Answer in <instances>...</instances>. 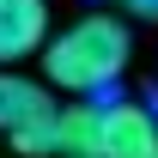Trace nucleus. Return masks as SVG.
<instances>
[{
  "mask_svg": "<svg viewBox=\"0 0 158 158\" xmlns=\"http://www.w3.org/2000/svg\"><path fill=\"white\" fill-rule=\"evenodd\" d=\"M37 55H43V85H49V91L98 98V91H110V85L128 73L134 31H128L116 12H85V19H73L61 37H49Z\"/></svg>",
  "mask_w": 158,
  "mask_h": 158,
  "instance_id": "f257e3e1",
  "label": "nucleus"
},
{
  "mask_svg": "<svg viewBox=\"0 0 158 158\" xmlns=\"http://www.w3.org/2000/svg\"><path fill=\"white\" fill-rule=\"evenodd\" d=\"M158 152V116L134 98L98 103V134H91V158H152Z\"/></svg>",
  "mask_w": 158,
  "mask_h": 158,
  "instance_id": "f03ea898",
  "label": "nucleus"
},
{
  "mask_svg": "<svg viewBox=\"0 0 158 158\" xmlns=\"http://www.w3.org/2000/svg\"><path fill=\"white\" fill-rule=\"evenodd\" d=\"M49 43V0H0V67H19Z\"/></svg>",
  "mask_w": 158,
  "mask_h": 158,
  "instance_id": "7ed1b4c3",
  "label": "nucleus"
},
{
  "mask_svg": "<svg viewBox=\"0 0 158 158\" xmlns=\"http://www.w3.org/2000/svg\"><path fill=\"white\" fill-rule=\"evenodd\" d=\"M49 110H55V91L43 79H24L12 67H0V134H19V128L43 122Z\"/></svg>",
  "mask_w": 158,
  "mask_h": 158,
  "instance_id": "20e7f679",
  "label": "nucleus"
},
{
  "mask_svg": "<svg viewBox=\"0 0 158 158\" xmlns=\"http://www.w3.org/2000/svg\"><path fill=\"white\" fill-rule=\"evenodd\" d=\"M91 134H98V98H73L67 110L55 103V158L91 152Z\"/></svg>",
  "mask_w": 158,
  "mask_h": 158,
  "instance_id": "39448f33",
  "label": "nucleus"
},
{
  "mask_svg": "<svg viewBox=\"0 0 158 158\" xmlns=\"http://www.w3.org/2000/svg\"><path fill=\"white\" fill-rule=\"evenodd\" d=\"M122 6H128L134 19H158V0H122Z\"/></svg>",
  "mask_w": 158,
  "mask_h": 158,
  "instance_id": "423d86ee",
  "label": "nucleus"
},
{
  "mask_svg": "<svg viewBox=\"0 0 158 158\" xmlns=\"http://www.w3.org/2000/svg\"><path fill=\"white\" fill-rule=\"evenodd\" d=\"M67 158H91V152H67Z\"/></svg>",
  "mask_w": 158,
  "mask_h": 158,
  "instance_id": "0eeeda50",
  "label": "nucleus"
},
{
  "mask_svg": "<svg viewBox=\"0 0 158 158\" xmlns=\"http://www.w3.org/2000/svg\"><path fill=\"white\" fill-rule=\"evenodd\" d=\"M152 158H158V152H152Z\"/></svg>",
  "mask_w": 158,
  "mask_h": 158,
  "instance_id": "6e6552de",
  "label": "nucleus"
}]
</instances>
